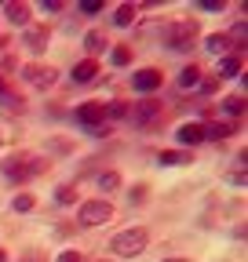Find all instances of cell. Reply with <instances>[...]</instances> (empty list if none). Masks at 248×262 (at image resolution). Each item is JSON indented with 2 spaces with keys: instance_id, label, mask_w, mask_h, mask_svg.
I'll list each match as a JSON object with an SVG mask.
<instances>
[{
  "instance_id": "cell-1",
  "label": "cell",
  "mask_w": 248,
  "mask_h": 262,
  "mask_svg": "<svg viewBox=\"0 0 248 262\" xmlns=\"http://www.w3.org/2000/svg\"><path fill=\"white\" fill-rule=\"evenodd\" d=\"M146 244H150V237H146V229H124V233H117L113 241H110V248H113V255L117 258H135V255H142L146 251Z\"/></svg>"
},
{
  "instance_id": "cell-2",
  "label": "cell",
  "mask_w": 248,
  "mask_h": 262,
  "mask_svg": "<svg viewBox=\"0 0 248 262\" xmlns=\"http://www.w3.org/2000/svg\"><path fill=\"white\" fill-rule=\"evenodd\" d=\"M164 40L172 44V51H190L197 48V22L194 18H179L164 29Z\"/></svg>"
},
{
  "instance_id": "cell-3",
  "label": "cell",
  "mask_w": 248,
  "mask_h": 262,
  "mask_svg": "<svg viewBox=\"0 0 248 262\" xmlns=\"http://www.w3.org/2000/svg\"><path fill=\"white\" fill-rule=\"evenodd\" d=\"M110 219H113V204L110 201H84L77 208V222L80 226H102Z\"/></svg>"
},
{
  "instance_id": "cell-4",
  "label": "cell",
  "mask_w": 248,
  "mask_h": 262,
  "mask_svg": "<svg viewBox=\"0 0 248 262\" xmlns=\"http://www.w3.org/2000/svg\"><path fill=\"white\" fill-rule=\"evenodd\" d=\"M0 168H4V175L11 179V182H26V179H33L37 171H40V160H33V157H11V160H4L0 164Z\"/></svg>"
},
{
  "instance_id": "cell-5",
  "label": "cell",
  "mask_w": 248,
  "mask_h": 262,
  "mask_svg": "<svg viewBox=\"0 0 248 262\" xmlns=\"http://www.w3.org/2000/svg\"><path fill=\"white\" fill-rule=\"evenodd\" d=\"M102 117H106V110H102V106H80V110H77V120L88 127V135H106Z\"/></svg>"
},
{
  "instance_id": "cell-6",
  "label": "cell",
  "mask_w": 248,
  "mask_h": 262,
  "mask_svg": "<svg viewBox=\"0 0 248 262\" xmlns=\"http://www.w3.org/2000/svg\"><path fill=\"white\" fill-rule=\"evenodd\" d=\"M55 70H51V66H26V70H22V80L26 84H33V88H40V91H48L51 84H55Z\"/></svg>"
},
{
  "instance_id": "cell-7",
  "label": "cell",
  "mask_w": 248,
  "mask_h": 262,
  "mask_svg": "<svg viewBox=\"0 0 248 262\" xmlns=\"http://www.w3.org/2000/svg\"><path fill=\"white\" fill-rule=\"evenodd\" d=\"M95 73H99V62L95 58H84V62H77L73 66V84H91V80H95Z\"/></svg>"
},
{
  "instance_id": "cell-8",
  "label": "cell",
  "mask_w": 248,
  "mask_h": 262,
  "mask_svg": "<svg viewBox=\"0 0 248 262\" xmlns=\"http://www.w3.org/2000/svg\"><path fill=\"white\" fill-rule=\"evenodd\" d=\"M132 84H135V91L150 95V91H157V88H161V73H157V70H139Z\"/></svg>"
},
{
  "instance_id": "cell-9",
  "label": "cell",
  "mask_w": 248,
  "mask_h": 262,
  "mask_svg": "<svg viewBox=\"0 0 248 262\" xmlns=\"http://www.w3.org/2000/svg\"><path fill=\"white\" fill-rule=\"evenodd\" d=\"M175 135H179L182 146H197V142H204V127H201V124H182Z\"/></svg>"
},
{
  "instance_id": "cell-10",
  "label": "cell",
  "mask_w": 248,
  "mask_h": 262,
  "mask_svg": "<svg viewBox=\"0 0 248 262\" xmlns=\"http://www.w3.org/2000/svg\"><path fill=\"white\" fill-rule=\"evenodd\" d=\"M201 127H204V139H215V142L234 135V124L230 120H215V124H201Z\"/></svg>"
},
{
  "instance_id": "cell-11",
  "label": "cell",
  "mask_w": 248,
  "mask_h": 262,
  "mask_svg": "<svg viewBox=\"0 0 248 262\" xmlns=\"http://www.w3.org/2000/svg\"><path fill=\"white\" fill-rule=\"evenodd\" d=\"M157 113H161V102H153V98H150V102H139V106L132 110V117H135L139 124H150V120H157Z\"/></svg>"
},
{
  "instance_id": "cell-12",
  "label": "cell",
  "mask_w": 248,
  "mask_h": 262,
  "mask_svg": "<svg viewBox=\"0 0 248 262\" xmlns=\"http://www.w3.org/2000/svg\"><path fill=\"white\" fill-rule=\"evenodd\" d=\"M201 80H204V77H201V70H197V66H186V70H179V80H175V84H179L182 91H194Z\"/></svg>"
},
{
  "instance_id": "cell-13",
  "label": "cell",
  "mask_w": 248,
  "mask_h": 262,
  "mask_svg": "<svg viewBox=\"0 0 248 262\" xmlns=\"http://www.w3.org/2000/svg\"><path fill=\"white\" fill-rule=\"evenodd\" d=\"M29 51H33V55H40L44 48H48V33L44 29H26V40H22Z\"/></svg>"
},
{
  "instance_id": "cell-14",
  "label": "cell",
  "mask_w": 248,
  "mask_h": 262,
  "mask_svg": "<svg viewBox=\"0 0 248 262\" xmlns=\"http://www.w3.org/2000/svg\"><path fill=\"white\" fill-rule=\"evenodd\" d=\"M219 77H241V55H223L219 58Z\"/></svg>"
},
{
  "instance_id": "cell-15",
  "label": "cell",
  "mask_w": 248,
  "mask_h": 262,
  "mask_svg": "<svg viewBox=\"0 0 248 262\" xmlns=\"http://www.w3.org/2000/svg\"><path fill=\"white\" fill-rule=\"evenodd\" d=\"M4 15H8L11 26H26L29 22V8L26 4H4Z\"/></svg>"
},
{
  "instance_id": "cell-16",
  "label": "cell",
  "mask_w": 248,
  "mask_h": 262,
  "mask_svg": "<svg viewBox=\"0 0 248 262\" xmlns=\"http://www.w3.org/2000/svg\"><path fill=\"white\" fill-rule=\"evenodd\" d=\"M204 48L212 55H230V40H226V33H212V37L204 40Z\"/></svg>"
},
{
  "instance_id": "cell-17",
  "label": "cell",
  "mask_w": 248,
  "mask_h": 262,
  "mask_svg": "<svg viewBox=\"0 0 248 262\" xmlns=\"http://www.w3.org/2000/svg\"><path fill=\"white\" fill-rule=\"evenodd\" d=\"M157 160L164 164V168H179V164H186V160H190V153H182V149H164Z\"/></svg>"
},
{
  "instance_id": "cell-18",
  "label": "cell",
  "mask_w": 248,
  "mask_h": 262,
  "mask_svg": "<svg viewBox=\"0 0 248 262\" xmlns=\"http://www.w3.org/2000/svg\"><path fill=\"white\" fill-rule=\"evenodd\" d=\"M84 48H88V55H99L106 48V37H102L99 29H91V33H84Z\"/></svg>"
},
{
  "instance_id": "cell-19",
  "label": "cell",
  "mask_w": 248,
  "mask_h": 262,
  "mask_svg": "<svg viewBox=\"0 0 248 262\" xmlns=\"http://www.w3.org/2000/svg\"><path fill=\"white\" fill-rule=\"evenodd\" d=\"M113 22H117V26H132V22H135V4H120V8L113 11Z\"/></svg>"
},
{
  "instance_id": "cell-20",
  "label": "cell",
  "mask_w": 248,
  "mask_h": 262,
  "mask_svg": "<svg viewBox=\"0 0 248 262\" xmlns=\"http://www.w3.org/2000/svg\"><path fill=\"white\" fill-rule=\"evenodd\" d=\"M244 160H248V157L241 153V157L234 160V171H230V186H237V189L244 186Z\"/></svg>"
},
{
  "instance_id": "cell-21",
  "label": "cell",
  "mask_w": 248,
  "mask_h": 262,
  "mask_svg": "<svg viewBox=\"0 0 248 262\" xmlns=\"http://www.w3.org/2000/svg\"><path fill=\"white\" fill-rule=\"evenodd\" d=\"M223 113H230V117H241V113H244V98H241V95L226 98V102H223Z\"/></svg>"
},
{
  "instance_id": "cell-22",
  "label": "cell",
  "mask_w": 248,
  "mask_h": 262,
  "mask_svg": "<svg viewBox=\"0 0 248 262\" xmlns=\"http://www.w3.org/2000/svg\"><path fill=\"white\" fill-rule=\"evenodd\" d=\"M117 186H120V175H117V171H102V175H99V189H110V193H113Z\"/></svg>"
},
{
  "instance_id": "cell-23",
  "label": "cell",
  "mask_w": 248,
  "mask_h": 262,
  "mask_svg": "<svg viewBox=\"0 0 248 262\" xmlns=\"http://www.w3.org/2000/svg\"><path fill=\"white\" fill-rule=\"evenodd\" d=\"M226 40H230V44H237V48H244V40H248V26H244V22H237V26H234V33H230Z\"/></svg>"
},
{
  "instance_id": "cell-24",
  "label": "cell",
  "mask_w": 248,
  "mask_h": 262,
  "mask_svg": "<svg viewBox=\"0 0 248 262\" xmlns=\"http://www.w3.org/2000/svg\"><path fill=\"white\" fill-rule=\"evenodd\" d=\"M55 201H58L62 208H66V204H73V201H77V193H73V186H62V189L55 193Z\"/></svg>"
},
{
  "instance_id": "cell-25",
  "label": "cell",
  "mask_w": 248,
  "mask_h": 262,
  "mask_svg": "<svg viewBox=\"0 0 248 262\" xmlns=\"http://www.w3.org/2000/svg\"><path fill=\"white\" fill-rule=\"evenodd\" d=\"M11 208H15V211H29V208H33V196H29V193H18L15 201H11Z\"/></svg>"
},
{
  "instance_id": "cell-26",
  "label": "cell",
  "mask_w": 248,
  "mask_h": 262,
  "mask_svg": "<svg viewBox=\"0 0 248 262\" xmlns=\"http://www.w3.org/2000/svg\"><path fill=\"white\" fill-rule=\"evenodd\" d=\"M110 58H113V66H128V62H132V51H128V48H113Z\"/></svg>"
},
{
  "instance_id": "cell-27",
  "label": "cell",
  "mask_w": 248,
  "mask_h": 262,
  "mask_svg": "<svg viewBox=\"0 0 248 262\" xmlns=\"http://www.w3.org/2000/svg\"><path fill=\"white\" fill-rule=\"evenodd\" d=\"M84 15H99L102 11V0H80V4H77Z\"/></svg>"
},
{
  "instance_id": "cell-28",
  "label": "cell",
  "mask_w": 248,
  "mask_h": 262,
  "mask_svg": "<svg viewBox=\"0 0 248 262\" xmlns=\"http://www.w3.org/2000/svg\"><path fill=\"white\" fill-rule=\"evenodd\" d=\"M0 102H4V106H8L11 113H18V110H22V102H18V98H15L11 91H0Z\"/></svg>"
},
{
  "instance_id": "cell-29",
  "label": "cell",
  "mask_w": 248,
  "mask_h": 262,
  "mask_svg": "<svg viewBox=\"0 0 248 262\" xmlns=\"http://www.w3.org/2000/svg\"><path fill=\"white\" fill-rule=\"evenodd\" d=\"M55 262H80V251H77V248H66V251H62V255L55 258Z\"/></svg>"
},
{
  "instance_id": "cell-30",
  "label": "cell",
  "mask_w": 248,
  "mask_h": 262,
  "mask_svg": "<svg viewBox=\"0 0 248 262\" xmlns=\"http://www.w3.org/2000/svg\"><path fill=\"white\" fill-rule=\"evenodd\" d=\"M197 8H204V11H219L223 0H197Z\"/></svg>"
},
{
  "instance_id": "cell-31",
  "label": "cell",
  "mask_w": 248,
  "mask_h": 262,
  "mask_svg": "<svg viewBox=\"0 0 248 262\" xmlns=\"http://www.w3.org/2000/svg\"><path fill=\"white\" fill-rule=\"evenodd\" d=\"M40 8H44V11H51V15H55V11H62V0H44V4H40Z\"/></svg>"
},
{
  "instance_id": "cell-32",
  "label": "cell",
  "mask_w": 248,
  "mask_h": 262,
  "mask_svg": "<svg viewBox=\"0 0 248 262\" xmlns=\"http://www.w3.org/2000/svg\"><path fill=\"white\" fill-rule=\"evenodd\" d=\"M142 196H146V186H135V189H132V201L139 204V201H142Z\"/></svg>"
},
{
  "instance_id": "cell-33",
  "label": "cell",
  "mask_w": 248,
  "mask_h": 262,
  "mask_svg": "<svg viewBox=\"0 0 248 262\" xmlns=\"http://www.w3.org/2000/svg\"><path fill=\"white\" fill-rule=\"evenodd\" d=\"M22 262H40V255H37V251H33V255H26V258H22Z\"/></svg>"
},
{
  "instance_id": "cell-34",
  "label": "cell",
  "mask_w": 248,
  "mask_h": 262,
  "mask_svg": "<svg viewBox=\"0 0 248 262\" xmlns=\"http://www.w3.org/2000/svg\"><path fill=\"white\" fill-rule=\"evenodd\" d=\"M164 262H186V258H164Z\"/></svg>"
},
{
  "instance_id": "cell-35",
  "label": "cell",
  "mask_w": 248,
  "mask_h": 262,
  "mask_svg": "<svg viewBox=\"0 0 248 262\" xmlns=\"http://www.w3.org/2000/svg\"><path fill=\"white\" fill-rule=\"evenodd\" d=\"M0 262H8V255H4V251H0Z\"/></svg>"
},
{
  "instance_id": "cell-36",
  "label": "cell",
  "mask_w": 248,
  "mask_h": 262,
  "mask_svg": "<svg viewBox=\"0 0 248 262\" xmlns=\"http://www.w3.org/2000/svg\"><path fill=\"white\" fill-rule=\"evenodd\" d=\"M0 146H4V131H0Z\"/></svg>"
},
{
  "instance_id": "cell-37",
  "label": "cell",
  "mask_w": 248,
  "mask_h": 262,
  "mask_svg": "<svg viewBox=\"0 0 248 262\" xmlns=\"http://www.w3.org/2000/svg\"><path fill=\"white\" fill-rule=\"evenodd\" d=\"M0 91H4V77H0Z\"/></svg>"
}]
</instances>
